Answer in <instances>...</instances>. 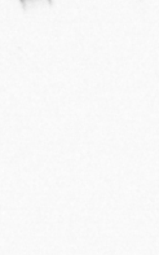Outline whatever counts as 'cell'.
<instances>
[{
  "label": "cell",
  "instance_id": "6da1fadb",
  "mask_svg": "<svg viewBox=\"0 0 159 255\" xmlns=\"http://www.w3.org/2000/svg\"><path fill=\"white\" fill-rule=\"evenodd\" d=\"M27 1H31V0H22V3H23V4H26Z\"/></svg>",
  "mask_w": 159,
  "mask_h": 255
}]
</instances>
